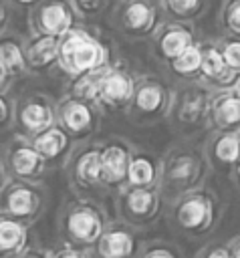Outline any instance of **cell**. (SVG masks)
<instances>
[{"label": "cell", "mask_w": 240, "mask_h": 258, "mask_svg": "<svg viewBox=\"0 0 240 258\" xmlns=\"http://www.w3.org/2000/svg\"><path fill=\"white\" fill-rule=\"evenodd\" d=\"M109 50L105 42L87 26L77 24L61 36L58 64L71 75H85L107 67Z\"/></svg>", "instance_id": "1"}, {"label": "cell", "mask_w": 240, "mask_h": 258, "mask_svg": "<svg viewBox=\"0 0 240 258\" xmlns=\"http://www.w3.org/2000/svg\"><path fill=\"white\" fill-rule=\"evenodd\" d=\"M159 0H119L111 12L115 28L129 38L153 36L161 24Z\"/></svg>", "instance_id": "2"}, {"label": "cell", "mask_w": 240, "mask_h": 258, "mask_svg": "<svg viewBox=\"0 0 240 258\" xmlns=\"http://www.w3.org/2000/svg\"><path fill=\"white\" fill-rule=\"evenodd\" d=\"M81 14L71 0H40L28 10L30 34L63 36L73 26L81 24Z\"/></svg>", "instance_id": "3"}, {"label": "cell", "mask_w": 240, "mask_h": 258, "mask_svg": "<svg viewBox=\"0 0 240 258\" xmlns=\"http://www.w3.org/2000/svg\"><path fill=\"white\" fill-rule=\"evenodd\" d=\"M153 42L159 58L171 60L179 56L186 48L196 44V28L192 22H179L165 18L153 32Z\"/></svg>", "instance_id": "4"}, {"label": "cell", "mask_w": 240, "mask_h": 258, "mask_svg": "<svg viewBox=\"0 0 240 258\" xmlns=\"http://www.w3.org/2000/svg\"><path fill=\"white\" fill-rule=\"evenodd\" d=\"M28 58H26V44L20 42L18 36L2 32V42H0V69H2V81L10 75H20L28 69Z\"/></svg>", "instance_id": "5"}, {"label": "cell", "mask_w": 240, "mask_h": 258, "mask_svg": "<svg viewBox=\"0 0 240 258\" xmlns=\"http://www.w3.org/2000/svg\"><path fill=\"white\" fill-rule=\"evenodd\" d=\"M61 36L50 34H32L26 42V58L32 69H44L52 62H58Z\"/></svg>", "instance_id": "6"}, {"label": "cell", "mask_w": 240, "mask_h": 258, "mask_svg": "<svg viewBox=\"0 0 240 258\" xmlns=\"http://www.w3.org/2000/svg\"><path fill=\"white\" fill-rule=\"evenodd\" d=\"M133 93V81L127 73L123 71H115L111 67H105L101 83H99V95L103 101L107 103H119L129 99Z\"/></svg>", "instance_id": "7"}, {"label": "cell", "mask_w": 240, "mask_h": 258, "mask_svg": "<svg viewBox=\"0 0 240 258\" xmlns=\"http://www.w3.org/2000/svg\"><path fill=\"white\" fill-rule=\"evenodd\" d=\"M202 46V75L218 81V83H228L234 75V71L226 64L224 54L220 50L218 42H204Z\"/></svg>", "instance_id": "8"}, {"label": "cell", "mask_w": 240, "mask_h": 258, "mask_svg": "<svg viewBox=\"0 0 240 258\" xmlns=\"http://www.w3.org/2000/svg\"><path fill=\"white\" fill-rule=\"evenodd\" d=\"M161 12L169 20L196 22L208 8V0H159Z\"/></svg>", "instance_id": "9"}, {"label": "cell", "mask_w": 240, "mask_h": 258, "mask_svg": "<svg viewBox=\"0 0 240 258\" xmlns=\"http://www.w3.org/2000/svg\"><path fill=\"white\" fill-rule=\"evenodd\" d=\"M169 64L179 75H196V73H202V46L198 42L192 44L179 56L171 58Z\"/></svg>", "instance_id": "10"}, {"label": "cell", "mask_w": 240, "mask_h": 258, "mask_svg": "<svg viewBox=\"0 0 240 258\" xmlns=\"http://www.w3.org/2000/svg\"><path fill=\"white\" fill-rule=\"evenodd\" d=\"M218 24L224 34L240 36V0H222Z\"/></svg>", "instance_id": "11"}, {"label": "cell", "mask_w": 240, "mask_h": 258, "mask_svg": "<svg viewBox=\"0 0 240 258\" xmlns=\"http://www.w3.org/2000/svg\"><path fill=\"white\" fill-rule=\"evenodd\" d=\"M220 50L224 54V60L226 64L234 71V73H240V36H230V34H224L220 40Z\"/></svg>", "instance_id": "12"}, {"label": "cell", "mask_w": 240, "mask_h": 258, "mask_svg": "<svg viewBox=\"0 0 240 258\" xmlns=\"http://www.w3.org/2000/svg\"><path fill=\"white\" fill-rule=\"evenodd\" d=\"M22 121H24L30 129H44V127L50 125L52 117H50V111H48L46 107L32 103V105H28V107L22 111Z\"/></svg>", "instance_id": "13"}, {"label": "cell", "mask_w": 240, "mask_h": 258, "mask_svg": "<svg viewBox=\"0 0 240 258\" xmlns=\"http://www.w3.org/2000/svg\"><path fill=\"white\" fill-rule=\"evenodd\" d=\"M163 101V93L159 89V85H153V83H147L143 85L139 91H137V97H135V103L145 109V111H153L161 105Z\"/></svg>", "instance_id": "14"}, {"label": "cell", "mask_w": 240, "mask_h": 258, "mask_svg": "<svg viewBox=\"0 0 240 258\" xmlns=\"http://www.w3.org/2000/svg\"><path fill=\"white\" fill-rule=\"evenodd\" d=\"M71 230H73L77 236L91 240V238L97 236L99 224H97V220H95L93 216H89V214H75V216L71 218Z\"/></svg>", "instance_id": "15"}, {"label": "cell", "mask_w": 240, "mask_h": 258, "mask_svg": "<svg viewBox=\"0 0 240 258\" xmlns=\"http://www.w3.org/2000/svg\"><path fill=\"white\" fill-rule=\"evenodd\" d=\"M103 167L107 171V175L111 179H119L125 171V157H123V151L113 147V149H107L105 151V157H103Z\"/></svg>", "instance_id": "16"}, {"label": "cell", "mask_w": 240, "mask_h": 258, "mask_svg": "<svg viewBox=\"0 0 240 258\" xmlns=\"http://www.w3.org/2000/svg\"><path fill=\"white\" fill-rule=\"evenodd\" d=\"M63 119L67 121L69 127L73 129H81L89 123L91 115H89V109L83 105V103H71L67 105V109L63 111Z\"/></svg>", "instance_id": "17"}, {"label": "cell", "mask_w": 240, "mask_h": 258, "mask_svg": "<svg viewBox=\"0 0 240 258\" xmlns=\"http://www.w3.org/2000/svg\"><path fill=\"white\" fill-rule=\"evenodd\" d=\"M131 250V242L125 234H109L103 242V252L109 256H123Z\"/></svg>", "instance_id": "18"}, {"label": "cell", "mask_w": 240, "mask_h": 258, "mask_svg": "<svg viewBox=\"0 0 240 258\" xmlns=\"http://www.w3.org/2000/svg\"><path fill=\"white\" fill-rule=\"evenodd\" d=\"M218 119L222 123H234L240 119V97H226L218 105Z\"/></svg>", "instance_id": "19"}, {"label": "cell", "mask_w": 240, "mask_h": 258, "mask_svg": "<svg viewBox=\"0 0 240 258\" xmlns=\"http://www.w3.org/2000/svg\"><path fill=\"white\" fill-rule=\"evenodd\" d=\"M36 145H38L40 153H44V155H54L56 151L63 149L65 137H63V133H58V131H48L46 135H42V137L36 141Z\"/></svg>", "instance_id": "20"}, {"label": "cell", "mask_w": 240, "mask_h": 258, "mask_svg": "<svg viewBox=\"0 0 240 258\" xmlns=\"http://www.w3.org/2000/svg\"><path fill=\"white\" fill-rule=\"evenodd\" d=\"M71 2L83 18H93L103 12V8L107 6L109 0H71Z\"/></svg>", "instance_id": "21"}, {"label": "cell", "mask_w": 240, "mask_h": 258, "mask_svg": "<svg viewBox=\"0 0 240 258\" xmlns=\"http://www.w3.org/2000/svg\"><path fill=\"white\" fill-rule=\"evenodd\" d=\"M182 222L186 226H198L202 220H204V206L198 204V202H190L182 208V214H179Z\"/></svg>", "instance_id": "22"}, {"label": "cell", "mask_w": 240, "mask_h": 258, "mask_svg": "<svg viewBox=\"0 0 240 258\" xmlns=\"http://www.w3.org/2000/svg\"><path fill=\"white\" fill-rule=\"evenodd\" d=\"M99 169H101V163H99V155L97 153L85 155L83 161H81V165H79V173L85 179H95L99 175Z\"/></svg>", "instance_id": "23"}, {"label": "cell", "mask_w": 240, "mask_h": 258, "mask_svg": "<svg viewBox=\"0 0 240 258\" xmlns=\"http://www.w3.org/2000/svg\"><path fill=\"white\" fill-rule=\"evenodd\" d=\"M34 165H36V155H34L32 151L22 149V151L16 153V157H14V167H16L18 171L28 173V171L34 169Z\"/></svg>", "instance_id": "24"}, {"label": "cell", "mask_w": 240, "mask_h": 258, "mask_svg": "<svg viewBox=\"0 0 240 258\" xmlns=\"http://www.w3.org/2000/svg\"><path fill=\"white\" fill-rule=\"evenodd\" d=\"M30 204H32L30 194H28V191H22V189H20V191H14L12 198H10V208H12V212H16V214L28 212Z\"/></svg>", "instance_id": "25"}, {"label": "cell", "mask_w": 240, "mask_h": 258, "mask_svg": "<svg viewBox=\"0 0 240 258\" xmlns=\"http://www.w3.org/2000/svg\"><path fill=\"white\" fill-rule=\"evenodd\" d=\"M0 238H2V246H4V248L14 246V244L18 242V238H20L18 226H14V224H10V222H4L2 228H0Z\"/></svg>", "instance_id": "26"}, {"label": "cell", "mask_w": 240, "mask_h": 258, "mask_svg": "<svg viewBox=\"0 0 240 258\" xmlns=\"http://www.w3.org/2000/svg\"><path fill=\"white\" fill-rule=\"evenodd\" d=\"M129 171H131V179L137 181V183H143V181H149L151 179V165L147 161H141V159L135 161Z\"/></svg>", "instance_id": "27"}, {"label": "cell", "mask_w": 240, "mask_h": 258, "mask_svg": "<svg viewBox=\"0 0 240 258\" xmlns=\"http://www.w3.org/2000/svg\"><path fill=\"white\" fill-rule=\"evenodd\" d=\"M236 153H238V145H236L234 139H222L218 143V155L222 159H234Z\"/></svg>", "instance_id": "28"}, {"label": "cell", "mask_w": 240, "mask_h": 258, "mask_svg": "<svg viewBox=\"0 0 240 258\" xmlns=\"http://www.w3.org/2000/svg\"><path fill=\"white\" fill-rule=\"evenodd\" d=\"M149 204H151V198H149V194H145V191H135V194L131 196V208H133L135 212H145V210L149 208Z\"/></svg>", "instance_id": "29"}, {"label": "cell", "mask_w": 240, "mask_h": 258, "mask_svg": "<svg viewBox=\"0 0 240 258\" xmlns=\"http://www.w3.org/2000/svg\"><path fill=\"white\" fill-rule=\"evenodd\" d=\"M10 2V6H14V8H32L34 4H38L40 0H8Z\"/></svg>", "instance_id": "30"}, {"label": "cell", "mask_w": 240, "mask_h": 258, "mask_svg": "<svg viewBox=\"0 0 240 258\" xmlns=\"http://www.w3.org/2000/svg\"><path fill=\"white\" fill-rule=\"evenodd\" d=\"M234 95H238V97H240V75L234 79Z\"/></svg>", "instance_id": "31"}, {"label": "cell", "mask_w": 240, "mask_h": 258, "mask_svg": "<svg viewBox=\"0 0 240 258\" xmlns=\"http://www.w3.org/2000/svg\"><path fill=\"white\" fill-rule=\"evenodd\" d=\"M210 258H226V254H224V252H216V254H212Z\"/></svg>", "instance_id": "32"}, {"label": "cell", "mask_w": 240, "mask_h": 258, "mask_svg": "<svg viewBox=\"0 0 240 258\" xmlns=\"http://www.w3.org/2000/svg\"><path fill=\"white\" fill-rule=\"evenodd\" d=\"M151 258H169V256H167V254H153Z\"/></svg>", "instance_id": "33"}, {"label": "cell", "mask_w": 240, "mask_h": 258, "mask_svg": "<svg viewBox=\"0 0 240 258\" xmlns=\"http://www.w3.org/2000/svg\"><path fill=\"white\" fill-rule=\"evenodd\" d=\"M65 258H75V256H65Z\"/></svg>", "instance_id": "34"}, {"label": "cell", "mask_w": 240, "mask_h": 258, "mask_svg": "<svg viewBox=\"0 0 240 258\" xmlns=\"http://www.w3.org/2000/svg\"><path fill=\"white\" fill-rule=\"evenodd\" d=\"M238 258H240V250H238Z\"/></svg>", "instance_id": "35"}]
</instances>
